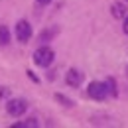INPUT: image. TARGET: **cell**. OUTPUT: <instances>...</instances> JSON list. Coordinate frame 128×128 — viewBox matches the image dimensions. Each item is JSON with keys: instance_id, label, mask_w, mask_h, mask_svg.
Masks as SVG:
<instances>
[{"instance_id": "1", "label": "cell", "mask_w": 128, "mask_h": 128, "mask_svg": "<svg viewBox=\"0 0 128 128\" xmlns=\"http://www.w3.org/2000/svg\"><path fill=\"white\" fill-rule=\"evenodd\" d=\"M53 57H55V53H53V49H49V48H40L34 53V61L38 65H42V67H49L53 63Z\"/></svg>"}, {"instance_id": "2", "label": "cell", "mask_w": 128, "mask_h": 128, "mask_svg": "<svg viewBox=\"0 0 128 128\" xmlns=\"http://www.w3.org/2000/svg\"><path fill=\"white\" fill-rule=\"evenodd\" d=\"M106 95H108V91H106V83H96V81H93V83L89 85V96H91V98L102 100Z\"/></svg>"}, {"instance_id": "3", "label": "cell", "mask_w": 128, "mask_h": 128, "mask_svg": "<svg viewBox=\"0 0 128 128\" xmlns=\"http://www.w3.org/2000/svg\"><path fill=\"white\" fill-rule=\"evenodd\" d=\"M30 36H32V28H30V24H28L26 20H20V22L16 24V38H18V42L26 44V42L30 40Z\"/></svg>"}, {"instance_id": "4", "label": "cell", "mask_w": 128, "mask_h": 128, "mask_svg": "<svg viewBox=\"0 0 128 128\" xmlns=\"http://www.w3.org/2000/svg\"><path fill=\"white\" fill-rule=\"evenodd\" d=\"M28 108V104H26V100H22V98H18V100H10L8 104H6V110L8 114H12V116H20V114H24Z\"/></svg>"}, {"instance_id": "5", "label": "cell", "mask_w": 128, "mask_h": 128, "mask_svg": "<svg viewBox=\"0 0 128 128\" xmlns=\"http://www.w3.org/2000/svg\"><path fill=\"white\" fill-rule=\"evenodd\" d=\"M65 81H67V85H71V87H79L81 81H83V73H79L77 69H71V71L67 73Z\"/></svg>"}, {"instance_id": "6", "label": "cell", "mask_w": 128, "mask_h": 128, "mask_svg": "<svg viewBox=\"0 0 128 128\" xmlns=\"http://www.w3.org/2000/svg\"><path fill=\"white\" fill-rule=\"evenodd\" d=\"M110 10H112V14H114V18H126V6L122 2H114Z\"/></svg>"}, {"instance_id": "7", "label": "cell", "mask_w": 128, "mask_h": 128, "mask_svg": "<svg viewBox=\"0 0 128 128\" xmlns=\"http://www.w3.org/2000/svg\"><path fill=\"white\" fill-rule=\"evenodd\" d=\"M32 126H36V120L34 118H30L28 122H18V124H14V128H32Z\"/></svg>"}, {"instance_id": "8", "label": "cell", "mask_w": 128, "mask_h": 128, "mask_svg": "<svg viewBox=\"0 0 128 128\" xmlns=\"http://www.w3.org/2000/svg\"><path fill=\"white\" fill-rule=\"evenodd\" d=\"M114 87H116V83H114L112 79L106 81V91H108V95H112V96L116 95V89H114Z\"/></svg>"}, {"instance_id": "9", "label": "cell", "mask_w": 128, "mask_h": 128, "mask_svg": "<svg viewBox=\"0 0 128 128\" xmlns=\"http://www.w3.org/2000/svg\"><path fill=\"white\" fill-rule=\"evenodd\" d=\"M0 44H8V30L0 28Z\"/></svg>"}, {"instance_id": "10", "label": "cell", "mask_w": 128, "mask_h": 128, "mask_svg": "<svg viewBox=\"0 0 128 128\" xmlns=\"http://www.w3.org/2000/svg\"><path fill=\"white\" fill-rule=\"evenodd\" d=\"M124 32H126V34H128V16H126V18H124Z\"/></svg>"}, {"instance_id": "11", "label": "cell", "mask_w": 128, "mask_h": 128, "mask_svg": "<svg viewBox=\"0 0 128 128\" xmlns=\"http://www.w3.org/2000/svg\"><path fill=\"white\" fill-rule=\"evenodd\" d=\"M38 2H42V4H48V2H51V0H38Z\"/></svg>"}]
</instances>
